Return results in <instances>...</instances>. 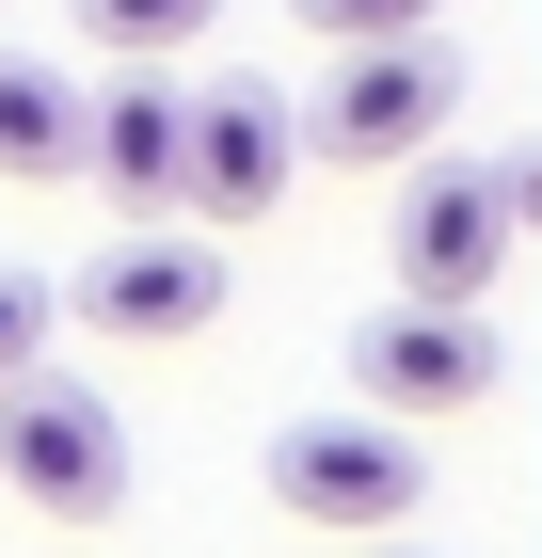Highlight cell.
I'll return each instance as SVG.
<instances>
[{
	"label": "cell",
	"instance_id": "10",
	"mask_svg": "<svg viewBox=\"0 0 542 558\" xmlns=\"http://www.w3.org/2000/svg\"><path fill=\"white\" fill-rule=\"evenodd\" d=\"M81 16V48H112V64H176V48H208L224 0H64Z\"/></svg>",
	"mask_w": 542,
	"mask_h": 558
},
{
	"label": "cell",
	"instance_id": "1",
	"mask_svg": "<svg viewBox=\"0 0 542 558\" xmlns=\"http://www.w3.org/2000/svg\"><path fill=\"white\" fill-rule=\"evenodd\" d=\"M447 112H462V48L399 33V48H335V81L288 112V144L303 160H351V175H399V160L447 144Z\"/></svg>",
	"mask_w": 542,
	"mask_h": 558
},
{
	"label": "cell",
	"instance_id": "5",
	"mask_svg": "<svg viewBox=\"0 0 542 558\" xmlns=\"http://www.w3.org/2000/svg\"><path fill=\"white\" fill-rule=\"evenodd\" d=\"M192 129H176V208H192V240H224V223H272L288 208V81H255V64H224L208 96H176Z\"/></svg>",
	"mask_w": 542,
	"mask_h": 558
},
{
	"label": "cell",
	"instance_id": "4",
	"mask_svg": "<svg viewBox=\"0 0 542 558\" xmlns=\"http://www.w3.org/2000/svg\"><path fill=\"white\" fill-rule=\"evenodd\" d=\"M527 240V160H415L399 192V303H495Z\"/></svg>",
	"mask_w": 542,
	"mask_h": 558
},
{
	"label": "cell",
	"instance_id": "3",
	"mask_svg": "<svg viewBox=\"0 0 542 558\" xmlns=\"http://www.w3.org/2000/svg\"><path fill=\"white\" fill-rule=\"evenodd\" d=\"M0 478L48 526H112L128 511V415L96 384H64V367H16L0 384Z\"/></svg>",
	"mask_w": 542,
	"mask_h": 558
},
{
	"label": "cell",
	"instance_id": "11",
	"mask_svg": "<svg viewBox=\"0 0 542 558\" xmlns=\"http://www.w3.org/2000/svg\"><path fill=\"white\" fill-rule=\"evenodd\" d=\"M320 48H399V33H447V0H288Z\"/></svg>",
	"mask_w": 542,
	"mask_h": 558
},
{
	"label": "cell",
	"instance_id": "2",
	"mask_svg": "<svg viewBox=\"0 0 542 558\" xmlns=\"http://www.w3.org/2000/svg\"><path fill=\"white\" fill-rule=\"evenodd\" d=\"M415 495H431V447L383 430V415H303V430H272V511L320 526V543H399Z\"/></svg>",
	"mask_w": 542,
	"mask_h": 558
},
{
	"label": "cell",
	"instance_id": "12",
	"mask_svg": "<svg viewBox=\"0 0 542 558\" xmlns=\"http://www.w3.org/2000/svg\"><path fill=\"white\" fill-rule=\"evenodd\" d=\"M48 319H64V303H48L33 271H0V384H16V367H48Z\"/></svg>",
	"mask_w": 542,
	"mask_h": 558
},
{
	"label": "cell",
	"instance_id": "6",
	"mask_svg": "<svg viewBox=\"0 0 542 558\" xmlns=\"http://www.w3.org/2000/svg\"><path fill=\"white\" fill-rule=\"evenodd\" d=\"M351 384H368L383 430H447V415H479L510 384V351H495L479 303H383L368 336H351Z\"/></svg>",
	"mask_w": 542,
	"mask_h": 558
},
{
	"label": "cell",
	"instance_id": "7",
	"mask_svg": "<svg viewBox=\"0 0 542 558\" xmlns=\"http://www.w3.org/2000/svg\"><path fill=\"white\" fill-rule=\"evenodd\" d=\"M64 319H96L112 351H176V336H208L224 319V256L192 240V223H128L112 256L81 271V288H48Z\"/></svg>",
	"mask_w": 542,
	"mask_h": 558
},
{
	"label": "cell",
	"instance_id": "8",
	"mask_svg": "<svg viewBox=\"0 0 542 558\" xmlns=\"http://www.w3.org/2000/svg\"><path fill=\"white\" fill-rule=\"evenodd\" d=\"M176 64H112L81 96V192H112L128 223H176Z\"/></svg>",
	"mask_w": 542,
	"mask_h": 558
},
{
	"label": "cell",
	"instance_id": "9",
	"mask_svg": "<svg viewBox=\"0 0 542 558\" xmlns=\"http://www.w3.org/2000/svg\"><path fill=\"white\" fill-rule=\"evenodd\" d=\"M0 175L16 192H81V81L33 64V48H0Z\"/></svg>",
	"mask_w": 542,
	"mask_h": 558
},
{
	"label": "cell",
	"instance_id": "13",
	"mask_svg": "<svg viewBox=\"0 0 542 558\" xmlns=\"http://www.w3.org/2000/svg\"><path fill=\"white\" fill-rule=\"evenodd\" d=\"M351 558H399V543H351Z\"/></svg>",
	"mask_w": 542,
	"mask_h": 558
}]
</instances>
